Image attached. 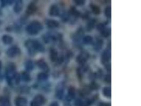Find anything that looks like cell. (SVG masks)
<instances>
[{
  "instance_id": "6da1fadb",
  "label": "cell",
  "mask_w": 141,
  "mask_h": 106,
  "mask_svg": "<svg viewBox=\"0 0 141 106\" xmlns=\"http://www.w3.org/2000/svg\"><path fill=\"white\" fill-rule=\"evenodd\" d=\"M25 46L30 55H34L37 52H44L45 51L44 46L36 40H27L25 43Z\"/></svg>"
},
{
  "instance_id": "7a4b0ae2",
  "label": "cell",
  "mask_w": 141,
  "mask_h": 106,
  "mask_svg": "<svg viewBox=\"0 0 141 106\" xmlns=\"http://www.w3.org/2000/svg\"><path fill=\"white\" fill-rule=\"evenodd\" d=\"M43 29L41 23L38 21H34L31 22L26 27V31L30 35H37Z\"/></svg>"
},
{
  "instance_id": "3957f363",
  "label": "cell",
  "mask_w": 141,
  "mask_h": 106,
  "mask_svg": "<svg viewBox=\"0 0 141 106\" xmlns=\"http://www.w3.org/2000/svg\"><path fill=\"white\" fill-rule=\"evenodd\" d=\"M16 66L14 63H10L7 66L6 69L5 76L7 82L9 85L11 86L13 84V77L16 73Z\"/></svg>"
},
{
  "instance_id": "277c9868",
  "label": "cell",
  "mask_w": 141,
  "mask_h": 106,
  "mask_svg": "<svg viewBox=\"0 0 141 106\" xmlns=\"http://www.w3.org/2000/svg\"><path fill=\"white\" fill-rule=\"evenodd\" d=\"M6 53L9 57L13 58L20 55L21 53V50L20 48H19L18 46H13L8 49Z\"/></svg>"
},
{
  "instance_id": "5b68a950",
  "label": "cell",
  "mask_w": 141,
  "mask_h": 106,
  "mask_svg": "<svg viewBox=\"0 0 141 106\" xmlns=\"http://www.w3.org/2000/svg\"><path fill=\"white\" fill-rule=\"evenodd\" d=\"M46 102L45 98L42 95H37L31 101V106H42Z\"/></svg>"
},
{
  "instance_id": "8992f818",
  "label": "cell",
  "mask_w": 141,
  "mask_h": 106,
  "mask_svg": "<svg viewBox=\"0 0 141 106\" xmlns=\"http://www.w3.org/2000/svg\"><path fill=\"white\" fill-rule=\"evenodd\" d=\"M89 57V54L88 52L83 51L79 54V55L77 56L76 58V61L77 63H78L80 65H84L87 61Z\"/></svg>"
},
{
  "instance_id": "52a82bcc",
  "label": "cell",
  "mask_w": 141,
  "mask_h": 106,
  "mask_svg": "<svg viewBox=\"0 0 141 106\" xmlns=\"http://www.w3.org/2000/svg\"><path fill=\"white\" fill-rule=\"evenodd\" d=\"M61 36L60 35H53L51 34H46L42 37L43 40L46 43L56 42L57 40L60 39Z\"/></svg>"
},
{
  "instance_id": "ba28073f",
  "label": "cell",
  "mask_w": 141,
  "mask_h": 106,
  "mask_svg": "<svg viewBox=\"0 0 141 106\" xmlns=\"http://www.w3.org/2000/svg\"><path fill=\"white\" fill-rule=\"evenodd\" d=\"M64 84L63 82H60L57 85L56 88V96L58 99H62L64 94Z\"/></svg>"
},
{
  "instance_id": "9c48e42d",
  "label": "cell",
  "mask_w": 141,
  "mask_h": 106,
  "mask_svg": "<svg viewBox=\"0 0 141 106\" xmlns=\"http://www.w3.org/2000/svg\"><path fill=\"white\" fill-rule=\"evenodd\" d=\"M111 58V52L110 50L107 49L103 53L102 55L101 61L103 64H107Z\"/></svg>"
},
{
  "instance_id": "30bf717a",
  "label": "cell",
  "mask_w": 141,
  "mask_h": 106,
  "mask_svg": "<svg viewBox=\"0 0 141 106\" xmlns=\"http://www.w3.org/2000/svg\"><path fill=\"white\" fill-rule=\"evenodd\" d=\"M37 65L41 70H43L44 72L46 73L49 72V70H50L49 67L48 66V64L44 60H40L38 61L37 62Z\"/></svg>"
},
{
  "instance_id": "8fae6325",
  "label": "cell",
  "mask_w": 141,
  "mask_h": 106,
  "mask_svg": "<svg viewBox=\"0 0 141 106\" xmlns=\"http://www.w3.org/2000/svg\"><path fill=\"white\" fill-rule=\"evenodd\" d=\"M49 14L52 17H57L60 14V10L58 6L56 5L51 6L49 10Z\"/></svg>"
},
{
  "instance_id": "7c38bea8",
  "label": "cell",
  "mask_w": 141,
  "mask_h": 106,
  "mask_svg": "<svg viewBox=\"0 0 141 106\" xmlns=\"http://www.w3.org/2000/svg\"><path fill=\"white\" fill-rule=\"evenodd\" d=\"M37 10V7L35 3L32 2L29 4L26 10V13L28 15H32L34 14Z\"/></svg>"
},
{
  "instance_id": "4fadbf2b",
  "label": "cell",
  "mask_w": 141,
  "mask_h": 106,
  "mask_svg": "<svg viewBox=\"0 0 141 106\" xmlns=\"http://www.w3.org/2000/svg\"><path fill=\"white\" fill-rule=\"evenodd\" d=\"M103 44H104V42L102 39H100V38L97 39L94 44V50L97 52H98L100 50H101L103 48Z\"/></svg>"
},
{
  "instance_id": "5bb4252c",
  "label": "cell",
  "mask_w": 141,
  "mask_h": 106,
  "mask_svg": "<svg viewBox=\"0 0 141 106\" xmlns=\"http://www.w3.org/2000/svg\"><path fill=\"white\" fill-rule=\"evenodd\" d=\"M23 4L22 1H21V0L16 1L15 2V3L14 6V12L16 13H20L23 9Z\"/></svg>"
},
{
  "instance_id": "9a60e30c",
  "label": "cell",
  "mask_w": 141,
  "mask_h": 106,
  "mask_svg": "<svg viewBox=\"0 0 141 106\" xmlns=\"http://www.w3.org/2000/svg\"><path fill=\"white\" fill-rule=\"evenodd\" d=\"M76 92H75V89L73 86H70L68 89V94L67 97V99L68 101H70L75 97Z\"/></svg>"
},
{
  "instance_id": "2e32d148",
  "label": "cell",
  "mask_w": 141,
  "mask_h": 106,
  "mask_svg": "<svg viewBox=\"0 0 141 106\" xmlns=\"http://www.w3.org/2000/svg\"><path fill=\"white\" fill-rule=\"evenodd\" d=\"M27 104V99L23 97H19L15 100L16 106H26Z\"/></svg>"
},
{
  "instance_id": "e0dca14e",
  "label": "cell",
  "mask_w": 141,
  "mask_h": 106,
  "mask_svg": "<svg viewBox=\"0 0 141 106\" xmlns=\"http://www.w3.org/2000/svg\"><path fill=\"white\" fill-rule=\"evenodd\" d=\"M50 58L52 62H56L57 61L58 57V52L53 48H52L50 51Z\"/></svg>"
},
{
  "instance_id": "ac0fdd59",
  "label": "cell",
  "mask_w": 141,
  "mask_h": 106,
  "mask_svg": "<svg viewBox=\"0 0 141 106\" xmlns=\"http://www.w3.org/2000/svg\"><path fill=\"white\" fill-rule=\"evenodd\" d=\"M46 24L49 28H55L59 26V23L56 20H48L46 22Z\"/></svg>"
},
{
  "instance_id": "d6986e66",
  "label": "cell",
  "mask_w": 141,
  "mask_h": 106,
  "mask_svg": "<svg viewBox=\"0 0 141 106\" xmlns=\"http://www.w3.org/2000/svg\"><path fill=\"white\" fill-rule=\"evenodd\" d=\"M2 40L3 43L5 45L11 44L13 42V38L9 35H4L2 38Z\"/></svg>"
},
{
  "instance_id": "ffe728a7",
  "label": "cell",
  "mask_w": 141,
  "mask_h": 106,
  "mask_svg": "<svg viewBox=\"0 0 141 106\" xmlns=\"http://www.w3.org/2000/svg\"><path fill=\"white\" fill-rule=\"evenodd\" d=\"M0 106H11L9 99L5 97L0 98Z\"/></svg>"
},
{
  "instance_id": "44dd1931",
  "label": "cell",
  "mask_w": 141,
  "mask_h": 106,
  "mask_svg": "<svg viewBox=\"0 0 141 106\" xmlns=\"http://www.w3.org/2000/svg\"><path fill=\"white\" fill-rule=\"evenodd\" d=\"M21 79L24 82H28L31 80V76L28 72L25 71L22 72L21 76Z\"/></svg>"
},
{
  "instance_id": "7402d4cb",
  "label": "cell",
  "mask_w": 141,
  "mask_h": 106,
  "mask_svg": "<svg viewBox=\"0 0 141 106\" xmlns=\"http://www.w3.org/2000/svg\"><path fill=\"white\" fill-rule=\"evenodd\" d=\"M69 14L70 15H72L73 16V17L74 18H78L79 17L80 15V12L76 9L75 7H71V9H70L69 10Z\"/></svg>"
},
{
  "instance_id": "603a6c76",
  "label": "cell",
  "mask_w": 141,
  "mask_h": 106,
  "mask_svg": "<svg viewBox=\"0 0 141 106\" xmlns=\"http://www.w3.org/2000/svg\"><path fill=\"white\" fill-rule=\"evenodd\" d=\"M103 93L105 97L111 98L112 97V89L111 87H105L103 90Z\"/></svg>"
},
{
  "instance_id": "cb8c5ba5",
  "label": "cell",
  "mask_w": 141,
  "mask_h": 106,
  "mask_svg": "<svg viewBox=\"0 0 141 106\" xmlns=\"http://www.w3.org/2000/svg\"><path fill=\"white\" fill-rule=\"evenodd\" d=\"M25 68L28 71H31L34 68V64L31 60L27 61L25 63Z\"/></svg>"
},
{
  "instance_id": "d4e9b609",
  "label": "cell",
  "mask_w": 141,
  "mask_h": 106,
  "mask_svg": "<svg viewBox=\"0 0 141 106\" xmlns=\"http://www.w3.org/2000/svg\"><path fill=\"white\" fill-rule=\"evenodd\" d=\"M96 22V21L95 19H91L88 22L87 24V27H86L87 31H91L94 28Z\"/></svg>"
},
{
  "instance_id": "484cf974",
  "label": "cell",
  "mask_w": 141,
  "mask_h": 106,
  "mask_svg": "<svg viewBox=\"0 0 141 106\" xmlns=\"http://www.w3.org/2000/svg\"><path fill=\"white\" fill-rule=\"evenodd\" d=\"M90 7L91 8V9H92L93 12L96 14L98 15L99 14H100L101 13V9L99 7L95 4H90Z\"/></svg>"
},
{
  "instance_id": "4316f807",
  "label": "cell",
  "mask_w": 141,
  "mask_h": 106,
  "mask_svg": "<svg viewBox=\"0 0 141 106\" xmlns=\"http://www.w3.org/2000/svg\"><path fill=\"white\" fill-rule=\"evenodd\" d=\"M38 80L40 81H45L48 80V75L46 73H40L37 76Z\"/></svg>"
},
{
  "instance_id": "83f0119b",
  "label": "cell",
  "mask_w": 141,
  "mask_h": 106,
  "mask_svg": "<svg viewBox=\"0 0 141 106\" xmlns=\"http://www.w3.org/2000/svg\"><path fill=\"white\" fill-rule=\"evenodd\" d=\"M82 42L84 44L86 45L90 44L93 42V39L90 36H86L83 38Z\"/></svg>"
},
{
  "instance_id": "f1b7e54d",
  "label": "cell",
  "mask_w": 141,
  "mask_h": 106,
  "mask_svg": "<svg viewBox=\"0 0 141 106\" xmlns=\"http://www.w3.org/2000/svg\"><path fill=\"white\" fill-rule=\"evenodd\" d=\"M105 14L107 18L111 19L112 17V7L111 6H107L105 10Z\"/></svg>"
},
{
  "instance_id": "f546056e",
  "label": "cell",
  "mask_w": 141,
  "mask_h": 106,
  "mask_svg": "<svg viewBox=\"0 0 141 106\" xmlns=\"http://www.w3.org/2000/svg\"><path fill=\"white\" fill-rule=\"evenodd\" d=\"M21 76L20 75V74H18V73H16L13 77V80L14 81L15 83L16 84H19L21 81Z\"/></svg>"
},
{
  "instance_id": "4dcf8cb0",
  "label": "cell",
  "mask_w": 141,
  "mask_h": 106,
  "mask_svg": "<svg viewBox=\"0 0 141 106\" xmlns=\"http://www.w3.org/2000/svg\"><path fill=\"white\" fill-rule=\"evenodd\" d=\"M101 35L105 38H107L109 37L110 35V31L109 29H107L106 28L105 29H104L103 30H102L101 32Z\"/></svg>"
},
{
  "instance_id": "1f68e13d",
  "label": "cell",
  "mask_w": 141,
  "mask_h": 106,
  "mask_svg": "<svg viewBox=\"0 0 141 106\" xmlns=\"http://www.w3.org/2000/svg\"><path fill=\"white\" fill-rule=\"evenodd\" d=\"M13 2V1H11V0H9V1H6V0H1V4L2 7H4L7 5H11Z\"/></svg>"
},
{
  "instance_id": "d6a6232c",
  "label": "cell",
  "mask_w": 141,
  "mask_h": 106,
  "mask_svg": "<svg viewBox=\"0 0 141 106\" xmlns=\"http://www.w3.org/2000/svg\"><path fill=\"white\" fill-rule=\"evenodd\" d=\"M106 27L105 26V24L104 23H99L97 26V29L98 31H100L101 32L105 29Z\"/></svg>"
},
{
  "instance_id": "836d02e7",
  "label": "cell",
  "mask_w": 141,
  "mask_h": 106,
  "mask_svg": "<svg viewBox=\"0 0 141 106\" xmlns=\"http://www.w3.org/2000/svg\"><path fill=\"white\" fill-rule=\"evenodd\" d=\"M89 88L91 90H97L99 88V86L95 82H92L89 85Z\"/></svg>"
},
{
  "instance_id": "e575fe53",
  "label": "cell",
  "mask_w": 141,
  "mask_h": 106,
  "mask_svg": "<svg viewBox=\"0 0 141 106\" xmlns=\"http://www.w3.org/2000/svg\"><path fill=\"white\" fill-rule=\"evenodd\" d=\"M105 81L107 83H111L112 82V76L111 74H107L105 78Z\"/></svg>"
},
{
  "instance_id": "d590c367",
  "label": "cell",
  "mask_w": 141,
  "mask_h": 106,
  "mask_svg": "<svg viewBox=\"0 0 141 106\" xmlns=\"http://www.w3.org/2000/svg\"><path fill=\"white\" fill-rule=\"evenodd\" d=\"M74 2H75V3L77 5H79V6L83 5L85 3V1H84V0H75Z\"/></svg>"
},
{
  "instance_id": "8d00e7d4",
  "label": "cell",
  "mask_w": 141,
  "mask_h": 106,
  "mask_svg": "<svg viewBox=\"0 0 141 106\" xmlns=\"http://www.w3.org/2000/svg\"><path fill=\"white\" fill-rule=\"evenodd\" d=\"M98 106H111V104L107 102H101L98 104Z\"/></svg>"
},
{
  "instance_id": "74e56055",
  "label": "cell",
  "mask_w": 141,
  "mask_h": 106,
  "mask_svg": "<svg viewBox=\"0 0 141 106\" xmlns=\"http://www.w3.org/2000/svg\"><path fill=\"white\" fill-rule=\"evenodd\" d=\"M2 64L1 61H0V79H2Z\"/></svg>"
},
{
  "instance_id": "f35d334b",
  "label": "cell",
  "mask_w": 141,
  "mask_h": 106,
  "mask_svg": "<svg viewBox=\"0 0 141 106\" xmlns=\"http://www.w3.org/2000/svg\"><path fill=\"white\" fill-rule=\"evenodd\" d=\"M106 69H107V71L110 72L111 71V65L110 64H108L106 65Z\"/></svg>"
},
{
  "instance_id": "ab89813d",
  "label": "cell",
  "mask_w": 141,
  "mask_h": 106,
  "mask_svg": "<svg viewBox=\"0 0 141 106\" xmlns=\"http://www.w3.org/2000/svg\"><path fill=\"white\" fill-rule=\"evenodd\" d=\"M50 106H59V104L57 102H53L51 103Z\"/></svg>"
},
{
  "instance_id": "60d3db41",
  "label": "cell",
  "mask_w": 141,
  "mask_h": 106,
  "mask_svg": "<svg viewBox=\"0 0 141 106\" xmlns=\"http://www.w3.org/2000/svg\"><path fill=\"white\" fill-rule=\"evenodd\" d=\"M0 24H1V22H0Z\"/></svg>"
}]
</instances>
